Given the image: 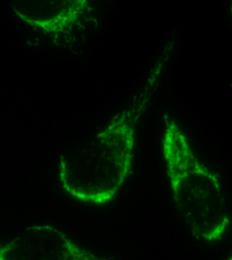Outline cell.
Wrapping results in <instances>:
<instances>
[{"label": "cell", "mask_w": 232, "mask_h": 260, "mask_svg": "<svg viewBox=\"0 0 232 260\" xmlns=\"http://www.w3.org/2000/svg\"><path fill=\"white\" fill-rule=\"evenodd\" d=\"M174 200L190 232L206 242L224 238L228 207L218 177L199 161L179 132H168L163 143Z\"/></svg>", "instance_id": "6da1fadb"}, {"label": "cell", "mask_w": 232, "mask_h": 260, "mask_svg": "<svg viewBox=\"0 0 232 260\" xmlns=\"http://www.w3.org/2000/svg\"><path fill=\"white\" fill-rule=\"evenodd\" d=\"M133 158V132L100 134L89 147L63 156L59 176L71 196L93 204L111 201L125 181Z\"/></svg>", "instance_id": "7a4b0ae2"}, {"label": "cell", "mask_w": 232, "mask_h": 260, "mask_svg": "<svg viewBox=\"0 0 232 260\" xmlns=\"http://www.w3.org/2000/svg\"><path fill=\"white\" fill-rule=\"evenodd\" d=\"M0 260L107 259L80 247L57 228L39 225L0 243Z\"/></svg>", "instance_id": "3957f363"}, {"label": "cell", "mask_w": 232, "mask_h": 260, "mask_svg": "<svg viewBox=\"0 0 232 260\" xmlns=\"http://www.w3.org/2000/svg\"><path fill=\"white\" fill-rule=\"evenodd\" d=\"M229 260H231V259H229Z\"/></svg>", "instance_id": "277c9868"}]
</instances>
